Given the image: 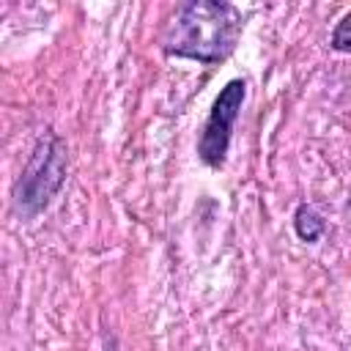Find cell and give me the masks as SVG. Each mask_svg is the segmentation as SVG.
<instances>
[{
    "mask_svg": "<svg viewBox=\"0 0 351 351\" xmlns=\"http://www.w3.org/2000/svg\"><path fill=\"white\" fill-rule=\"evenodd\" d=\"M239 30L241 16L230 3L195 0L178 8V14L165 30L162 47L170 55L217 63L233 49Z\"/></svg>",
    "mask_w": 351,
    "mask_h": 351,
    "instance_id": "cell-1",
    "label": "cell"
},
{
    "mask_svg": "<svg viewBox=\"0 0 351 351\" xmlns=\"http://www.w3.org/2000/svg\"><path fill=\"white\" fill-rule=\"evenodd\" d=\"M321 230H324V219H321L310 206H302V208L296 211V233H299L302 239L313 241V239L321 236Z\"/></svg>",
    "mask_w": 351,
    "mask_h": 351,
    "instance_id": "cell-4",
    "label": "cell"
},
{
    "mask_svg": "<svg viewBox=\"0 0 351 351\" xmlns=\"http://www.w3.org/2000/svg\"><path fill=\"white\" fill-rule=\"evenodd\" d=\"M241 101H244V82L241 80H230L214 107H211V115L203 126V137H200V145H197V154L206 165L211 167H219L225 162V154H228V143H230V132H233V123L239 118V110H241Z\"/></svg>",
    "mask_w": 351,
    "mask_h": 351,
    "instance_id": "cell-3",
    "label": "cell"
},
{
    "mask_svg": "<svg viewBox=\"0 0 351 351\" xmlns=\"http://www.w3.org/2000/svg\"><path fill=\"white\" fill-rule=\"evenodd\" d=\"M63 178H66V151H63L58 137H44L36 145L22 178L14 189V200H16L19 214L36 217L55 197Z\"/></svg>",
    "mask_w": 351,
    "mask_h": 351,
    "instance_id": "cell-2",
    "label": "cell"
},
{
    "mask_svg": "<svg viewBox=\"0 0 351 351\" xmlns=\"http://www.w3.org/2000/svg\"><path fill=\"white\" fill-rule=\"evenodd\" d=\"M332 47H335V49H340V52H351V14H348V16H343V22L335 27Z\"/></svg>",
    "mask_w": 351,
    "mask_h": 351,
    "instance_id": "cell-5",
    "label": "cell"
}]
</instances>
